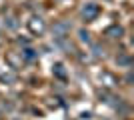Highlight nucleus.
<instances>
[{"label": "nucleus", "instance_id": "4", "mask_svg": "<svg viewBox=\"0 0 134 120\" xmlns=\"http://www.w3.org/2000/svg\"><path fill=\"white\" fill-rule=\"evenodd\" d=\"M106 34L110 36V38H120V36H122V28H120V26H110V28L106 30Z\"/></svg>", "mask_w": 134, "mask_h": 120}, {"label": "nucleus", "instance_id": "1", "mask_svg": "<svg viewBox=\"0 0 134 120\" xmlns=\"http://www.w3.org/2000/svg\"><path fill=\"white\" fill-rule=\"evenodd\" d=\"M80 14H82V18L86 20V22H92V20H96L98 14H100V6L96 4V2H88V4L82 6Z\"/></svg>", "mask_w": 134, "mask_h": 120}, {"label": "nucleus", "instance_id": "2", "mask_svg": "<svg viewBox=\"0 0 134 120\" xmlns=\"http://www.w3.org/2000/svg\"><path fill=\"white\" fill-rule=\"evenodd\" d=\"M28 28H30L32 34L40 36V34H44V32H46V24H44V20H42L40 16H32L30 20H28Z\"/></svg>", "mask_w": 134, "mask_h": 120}, {"label": "nucleus", "instance_id": "5", "mask_svg": "<svg viewBox=\"0 0 134 120\" xmlns=\"http://www.w3.org/2000/svg\"><path fill=\"white\" fill-rule=\"evenodd\" d=\"M54 74L58 76V78H66V72H64V66H62V64H56L54 66Z\"/></svg>", "mask_w": 134, "mask_h": 120}, {"label": "nucleus", "instance_id": "6", "mask_svg": "<svg viewBox=\"0 0 134 120\" xmlns=\"http://www.w3.org/2000/svg\"><path fill=\"white\" fill-rule=\"evenodd\" d=\"M88 36H90L88 32H84V30H80V40H82V42H88V40H90Z\"/></svg>", "mask_w": 134, "mask_h": 120}, {"label": "nucleus", "instance_id": "3", "mask_svg": "<svg viewBox=\"0 0 134 120\" xmlns=\"http://www.w3.org/2000/svg\"><path fill=\"white\" fill-rule=\"evenodd\" d=\"M70 22H66V20H60V22H56L54 26H52V32H54L56 38H64V36L70 34Z\"/></svg>", "mask_w": 134, "mask_h": 120}]
</instances>
